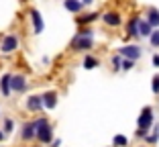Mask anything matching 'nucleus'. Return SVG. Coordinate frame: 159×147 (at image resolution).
<instances>
[{
	"instance_id": "obj_24",
	"label": "nucleus",
	"mask_w": 159,
	"mask_h": 147,
	"mask_svg": "<svg viewBox=\"0 0 159 147\" xmlns=\"http://www.w3.org/2000/svg\"><path fill=\"white\" fill-rule=\"evenodd\" d=\"M78 35H86V37H94V31L90 27H86V25H82V27L78 29Z\"/></svg>"
},
{
	"instance_id": "obj_3",
	"label": "nucleus",
	"mask_w": 159,
	"mask_h": 147,
	"mask_svg": "<svg viewBox=\"0 0 159 147\" xmlns=\"http://www.w3.org/2000/svg\"><path fill=\"white\" fill-rule=\"evenodd\" d=\"M70 47L74 51H88L94 47V37H86V35H74V39L70 41Z\"/></svg>"
},
{
	"instance_id": "obj_16",
	"label": "nucleus",
	"mask_w": 159,
	"mask_h": 147,
	"mask_svg": "<svg viewBox=\"0 0 159 147\" xmlns=\"http://www.w3.org/2000/svg\"><path fill=\"white\" fill-rule=\"evenodd\" d=\"M145 19L149 21V23L153 25L155 29H159V10L155 8V6H149V8H147V14H145Z\"/></svg>"
},
{
	"instance_id": "obj_6",
	"label": "nucleus",
	"mask_w": 159,
	"mask_h": 147,
	"mask_svg": "<svg viewBox=\"0 0 159 147\" xmlns=\"http://www.w3.org/2000/svg\"><path fill=\"white\" fill-rule=\"evenodd\" d=\"M29 19H31V25H33V33L35 35H41L45 31V23H43V16L37 8H31L29 10Z\"/></svg>"
},
{
	"instance_id": "obj_28",
	"label": "nucleus",
	"mask_w": 159,
	"mask_h": 147,
	"mask_svg": "<svg viewBox=\"0 0 159 147\" xmlns=\"http://www.w3.org/2000/svg\"><path fill=\"white\" fill-rule=\"evenodd\" d=\"M61 145V139H55V141H53V147H59Z\"/></svg>"
},
{
	"instance_id": "obj_7",
	"label": "nucleus",
	"mask_w": 159,
	"mask_h": 147,
	"mask_svg": "<svg viewBox=\"0 0 159 147\" xmlns=\"http://www.w3.org/2000/svg\"><path fill=\"white\" fill-rule=\"evenodd\" d=\"M20 139H23V141H33V139H37V121H29V123L23 125V129H20Z\"/></svg>"
},
{
	"instance_id": "obj_25",
	"label": "nucleus",
	"mask_w": 159,
	"mask_h": 147,
	"mask_svg": "<svg viewBox=\"0 0 159 147\" xmlns=\"http://www.w3.org/2000/svg\"><path fill=\"white\" fill-rule=\"evenodd\" d=\"M151 90H153V94H159V74H155L151 80Z\"/></svg>"
},
{
	"instance_id": "obj_23",
	"label": "nucleus",
	"mask_w": 159,
	"mask_h": 147,
	"mask_svg": "<svg viewBox=\"0 0 159 147\" xmlns=\"http://www.w3.org/2000/svg\"><path fill=\"white\" fill-rule=\"evenodd\" d=\"M133 67H135V59H122V71H131Z\"/></svg>"
},
{
	"instance_id": "obj_19",
	"label": "nucleus",
	"mask_w": 159,
	"mask_h": 147,
	"mask_svg": "<svg viewBox=\"0 0 159 147\" xmlns=\"http://www.w3.org/2000/svg\"><path fill=\"white\" fill-rule=\"evenodd\" d=\"M145 141L149 143V145H155V143L159 141V123H157V125H153V133H151V135H147V137H145Z\"/></svg>"
},
{
	"instance_id": "obj_14",
	"label": "nucleus",
	"mask_w": 159,
	"mask_h": 147,
	"mask_svg": "<svg viewBox=\"0 0 159 147\" xmlns=\"http://www.w3.org/2000/svg\"><path fill=\"white\" fill-rule=\"evenodd\" d=\"M27 90V78L23 74L12 76V92H25Z\"/></svg>"
},
{
	"instance_id": "obj_10",
	"label": "nucleus",
	"mask_w": 159,
	"mask_h": 147,
	"mask_svg": "<svg viewBox=\"0 0 159 147\" xmlns=\"http://www.w3.org/2000/svg\"><path fill=\"white\" fill-rule=\"evenodd\" d=\"M0 92L4 98H8L12 92V74H2L0 76Z\"/></svg>"
},
{
	"instance_id": "obj_29",
	"label": "nucleus",
	"mask_w": 159,
	"mask_h": 147,
	"mask_svg": "<svg viewBox=\"0 0 159 147\" xmlns=\"http://www.w3.org/2000/svg\"><path fill=\"white\" fill-rule=\"evenodd\" d=\"M4 135H6L4 131H0V141H4Z\"/></svg>"
},
{
	"instance_id": "obj_4",
	"label": "nucleus",
	"mask_w": 159,
	"mask_h": 147,
	"mask_svg": "<svg viewBox=\"0 0 159 147\" xmlns=\"http://www.w3.org/2000/svg\"><path fill=\"white\" fill-rule=\"evenodd\" d=\"M19 49V37L14 33H8L2 37V41H0V53H4V55H8V53L16 51Z\"/></svg>"
},
{
	"instance_id": "obj_12",
	"label": "nucleus",
	"mask_w": 159,
	"mask_h": 147,
	"mask_svg": "<svg viewBox=\"0 0 159 147\" xmlns=\"http://www.w3.org/2000/svg\"><path fill=\"white\" fill-rule=\"evenodd\" d=\"M139 23H141V16H133V19L126 23V35H129V37H133V39L141 37L139 35Z\"/></svg>"
},
{
	"instance_id": "obj_27",
	"label": "nucleus",
	"mask_w": 159,
	"mask_h": 147,
	"mask_svg": "<svg viewBox=\"0 0 159 147\" xmlns=\"http://www.w3.org/2000/svg\"><path fill=\"white\" fill-rule=\"evenodd\" d=\"M151 63H153V67H157V70H159V53H155V55H153Z\"/></svg>"
},
{
	"instance_id": "obj_1",
	"label": "nucleus",
	"mask_w": 159,
	"mask_h": 147,
	"mask_svg": "<svg viewBox=\"0 0 159 147\" xmlns=\"http://www.w3.org/2000/svg\"><path fill=\"white\" fill-rule=\"evenodd\" d=\"M153 121H155V114H153V106H143L139 119H137V137H143L145 139L149 135L151 127H153Z\"/></svg>"
},
{
	"instance_id": "obj_26",
	"label": "nucleus",
	"mask_w": 159,
	"mask_h": 147,
	"mask_svg": "<svg viewBox=\"0 0 159 147\" xmlns=\"http://www.w3.org/2000/svg\"><path fill=\"white\" fill-rule=\"evenodd\" d=\"M12 129H14V123H12V119H4V129H2V131H4V133H10Z\"/></svg>"
},
{
	"instance_id": "obj_22",
	"label": "nucleus",
	"mask_w": 159,
	"mask_h": 147,
	"mask_svg": "<svg viewBox=\"0 0 159 147\" xmlns=\"http://www.w3.org/2000/svg\"><path fill=\"white\" fill-rule=\"evenodd\" d=\"M149 43H151V47L159 49V29H155L153 33H151V37H149Z\"/></svg>"
},
{
	"instance_id": "obj_5",
	"label": "nucleus",
	"mask_w": 159,
	"mask_h": 147,
	"mask_svg": "<svg viewBox=\"0 0 159 147\" xmlns=\"http://www.w3.org/2000/svg\"><path fill=\"white\" fill-rule=\"evenodd\" d=\"M118 53H120L122 57H126V59H139L141 55H143V49L139 47V45H135V43H131V45H122V47H118Z\"/></svg>"
},
{
	"instance_id": "obj_8",
	"label": "nucleus",
	"mask_w": 159,
	"mask_h": 147,
	"mask_svg": "<svg viewBox=\"0 0 159 147\" xmlns=\"http://www.w3.org/2000/svg\"><path fill=\"white\" fill-rule=\"evenodd\" d=\"M45 108V104H43V94H31L27 98V110H31V113H39V110Z\"/></svg>"
},
{
	"instance_id": "obj_13",
	"label": "nucleus",
	"mask_w": 159,
	"mask_h": 147,
	"mask_svg": "<svg viewBox=\"0 0 159 147\" xmlns=\"http://www.w3.org/2000/svg\"><path fill=\"white\" fill-rule=\"evenodd\" d=\"M84 2L82 0H63V8L67 10V12H74V14H80L82 12V8H84Z\"/></svg>"
},
{
	"instance_id": "obj_17",
	"label": "nucleus",
	"mask_w": 159,
	"mask_h": 147,
	"mask_svg": "<svg viewBox=\"0 0 159 147\" xmlns=\"http://www.w3.org/2000/svg\"><path fill=\"white\" fill-rule=\"evenodd\" d=\"M98 66H100V59L94 57V55H86L84 62H82V67H84V70H96Z\"/></svg>"
},
{
	"instance_id": "obj_2",
	"label": "nucleus",
	"mask_w": 159,
	"mask_h": 147,
	"mask_svg": "<svg viewBox=\"0 0 159 147\" xmlns=\"http://www.w3.org/2000/svg\"><path fill=\"white\" fill-rule=\"evenodd\" d=\"M37 141L43 145L53 143V127L47 119H37Z\"/></svg>"
},
{
	"instance_id": "obj_18",
	"label": "nucleus",
	"mask_w": 159,
	"mask_h": 147,
	"mask_svg": "<svg viewBox=\"0 0 159 147\" xmlns=\"http://www.w3.org/2000/svg\"><path fill=\"white\" fill-rule=\"evenodd\" d=\"M102 14H98V12H88V14H84V16H78V25L82 27V25H90V23H94L96 19H100Z\"/></svg>"
},
{
	"instance_id": "obj_20",
	"label": "nucleus",
	"mask_w": 159,
	"mask_h": 147,
	"mask_svg": "<svg viewBox=\"0 0 159 147\" xmlns=\"http://www.w3.org/2000/svg\"><path fill=\"white\" fill-rule=\"evenodd\" d=\"M129 145V139L125 135H114L112 137V147H126Z\"/></svg>"
},
{
	"instance_id": "obj_9",
	"label": "nucleus",
	"mask_w": 159,
	"mask_h": 147,
	"mask_svg": "<svg viewBox=\"0 0 159 147\" xmlns=\"http://www.w3.org/2000/svg\"><path fill=\"white\" fill-rule=\"evenodd\" d=\"M102 21H104V25H108V27H120L122 16H120V12H116V10H108V12L102 14Z\"/></svg>"
},
{
	"instance_id": "obj_11",
	"label": "nucleus",
	"mask_w": 159,
	"mask_h": 147,
	"mask_svg": "<svg viewBox=\"0 0 159 147\" xmlns=\"http://www.w3.org/2000/svg\"><path fill=\"white\" fill-rule=\"evenodd\" d=\"M43 104H45V110H53L57 106V92L55 90H47L43 94Z\"/></svg>"
},
{
	"instance_id": "obj_30",
	"label": "nucleus",
	"mask_w": 159,
	"mask_h": 147,
	"mask_svg": "<svg viewBox=\"0 0 159 147\" xmlns=\"http://www.w3.org/2000/svg\"><path fill=\"white\" fill-rule=\"evenodd\" d=\"M82 2H84V4H86V6H88V4H92L94 0H82Z\"/></svg>"
},
{
	"instance_id": "obj_21",
	"label": "nucleus",
	"mask_w": 159,
	"mask_h": 147,
	"mask_svg": "<svg viewBox=\"0 0 159 147\" xmlns=\"http://www.w3.org/2000/svg\"><path fill=\"white\" fill-rule=\"evenodd\" d=\"M122 59H125V57H122L120 53L112 55V70H114V71H120V70H122Z\"/></svg>"
},
{
	"instance_id": "obj_15",
	"label": "nucleus",
	"mask_w": 159,
	"mask_h": 147,
	"mask_svg": "<svg viewBox=\"0 0 159 147\" xmlns=\"http://www.w3.org/2000/svg\"><path fill=\"white\" fill-rule=\"evenodd\" d=\"M153 31H155V27L149 23V21H147V19H141V23H139V35H141V37L149 39Z\"/></svg>"
}]
</instances>
